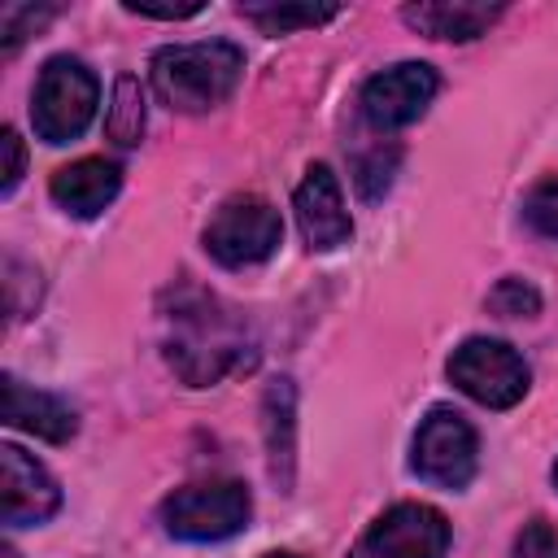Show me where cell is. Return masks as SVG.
<instances>
[{
  "label": "cell",
  "mask_w": 558,
  "mask_h": 558,
  "mask_svg": "<svg viewBox=\"0 0 558 558\" xmlns=\"http://www.w3.org/2000/svg\"><path fill=\"white\" fill-rule=\"evenodd\" d=\"M166 362L192 388L218 384L227 371L253 366V344L244 323L209 292L183 288L174 310H166Z\"/></svg>",
  "instance_id": "1"
},
{
  "label": "cell",
  "mask_w": 558,
  "mask_h": 558,
  "mask_svg": "<svg viewBox=\"0 0 558 558\" xmlns=\"http://www.w3.org/2000/svg\"><path fill=\"white\" fill-rule=\"evenodd\" d=\"M244 74V52L227 39L170 44L153 57V92L179 113H205L222 105Z\"/></svg>",
  "instance_id": "2"
},
{
  "label": "cell",
  "mask_w": 558,
  "mask_h": 558,
  "mask_svg": "<svg viewBox=\"0 0 558 558\" xmlns=\"http://www.w3.org/2000/svg\"><path fill=\"white\" fill-rule=\"evenodd\" d=\"M100 83L78 57H52L44 61L35 78V100H31V122L44 144H70L78 140L92 118H96Z\"/></svg>",
  "instance_id": "3"
},
{
  "label": "cell",
  "mask_w": 558,
  "mask_h": 558,
  "mask_svg": "<svg viewBox=\"0 0 558 558\" xmlns=\"http://www.w3.org/2000/svg\"><path fill=\"white\" fill-rule=\"evenodd\" d=\"M253 514V497L240 480H205L183 484L161 501V523L179 541H227L235 536Z\"/></svg>",
  "instance_id": "4"
},
{
  "label": "cell",
  "mask_w": 558,
  "mask_h": 558,
  "mask_svg": "<svg viewBox=\"0 0 558 558\" xmlns=\"http://www.w3.org/2000/svg\"><path fill=\"white\" fill-rule=\"evenodd\" d=\"M283 240V218L266 196H231L214 209L209 227H205V253L227 266V270H244L266 262Z\"/></svg>",
  "instance_id": "5"
},
{
  "label": "cell",
  "mask_w": 558,
  "mask_h": 558,
  "mask_svg": "<svg viewBox=\"0 0 558 558\" xmlns=\"http://www.w3.org/2000/svg\"><path fill=\"white\" fill-rule=\"evenodd\" d=\"M449 379L480 405L488 410H510L523 401L532 371L527 362L514 353V344L506 340H488V336H471L449 353Z\"/></svg>",
  "instance_id": "6"
},
{
  "label": "cell",
  "mask_w": 558,
  "mask_h": 558,
  "mask_svg": "<svg viewBox=\"0 0 558 558\" xmlns=\"http://www.w3.org/2000/svg\"><path fill=\"white\" fill-rule=\"evenodd\" d=\"M410 466L427 484H436V488H449V493L453 488H466L471 475H475V466H480L475 427L458 410L436 405L418 423V432H414V458H410Z\"/></svg>",
  "instance_id": "7"
},
{
  "label": "cell",
  "mask_w": 558,
  "mask_h": 558,
  "mask_svg": "<svg viewBox=\"0 0 558 558\" xmlns=\"http://www.w3.org/2000/svg\"><path fill=\"white\" fill-rule=\"evenodd\" d=\"M445 549H449V519L432 506L401 501L362 532L349 558H445Z\"/></svg>",
  "instance_id": "8"
},
{
  "label": "cell",
  "mask_w": 558,
  "mask_h": 558,
  "mask_svg": "<svg viewBox=\"0 0 558 558\" xmlns=\"http://www.w3.org/2000/svg\"><path fill=\"white\" fill-rule=\"evenodd\" d=\"M436 70L423 61H397L379 74L366 78L362 87V118L375 131H401L410 122H418L427 113V105L436 100Z\"/></svg>",
  "instance_id": "9"
},
{
  "label": "cell",
  "mask_w": 558,
  "mask_h": 558,
  "mask_svg": "<svg viewBox=\"0 0 558 558\" xmlns=\"http://www.w3.org/2000/svg\"><path fill=\"white\" fill-rule=\"evenodd\" d=\"M61 506L57 480L17 445H0V519L9 527H35Z\"/></svg>",
  "instance_id": "10"
},
{
  "label": "cell",
  "mask_w": 558,
  "mask_h": 558,
  "mask_svg": "<svg viewBox=\"0 0 558 558\" xmlns=\"http://www.w3.org/2000/svg\"><path fill=\"white\" fill-rule=\"evenodd\" d=\"M292 209H296V222H301V235H305L310 248L331 253V248L349 244L353 218H349V209H344L340 183H336V174H331L327 161H314V166L305 170V179L296 183Z\"/></svg>",
  "instance_id": "11"
},
{
  "label": "cell",
  "mask_w": 558,
  "mask_h": 558,
  "mask_svg": "<svg viewBox=\"0 0 558 558\" xmlns=\"http://www.w3.org/2000/svg\"><path fill=\"white\" fill-rule=\"evenodd\" d=\"M118 187H122V170L105 157H78L52 170V183H48L52 201L74 218H96L118 196Z\"/></svg>",
  "instance_id": "12"
},
{
  "label": "cell",
  "mask_w": 558,
  "mask_h": 558,
  "mask_svg": "<svg viewBox=\"0 0 558 558\" xmlns=\"http://www.w3.org/2000/svg\"><path fill=\"white\" fill-rule=\"evenodd\" d=\"M0 384H4V423L9 427H22V432L52 440V445H65L78 432V414L61 397L26 388L17 375H4Z\"/></svg>",
  "instance_id": "13"
},
{
  "label": "cell",
  "mask_w": 558,
  "mask_h": 558,
  "mask_svg": "<svg viewBox=\"0 0 558 558\" xmlns=\"http://www.w3.org/2000/svg\"><path fill=\"white\" fill-rule=\"evenodd\" d=\"M401 17H405L418 35H432V39H458V44H466V39L484 35V31L501 17V4H471V0L449 4V0H427V4H405V9H401Z\"/></svg>",
  "instance_id": "14"
},
{
  "label": "cell",
  "mask_w": 558,
  "mask_h": 558,
  "mask_svg": "<svg viewBox=\"0 0 558 558\" xmlns=\"http://www.w3.org/2000/svg\"><path fill=\"white\" fill-rule=\"evenodd\" d=\"M105 135L122 148H135L144 140V92L131 74H118V83H113V100H109V113H105Z\"/></svg>",
  "instance_id": "15"
},
{
  "label": "cell",
  "mask_w": 558,
  "mask_h": 558,
  "mask_svg": "<svg viewBox=\"0 0 558 558\" xmlns=\"http://www.w3.org/2000/svg\"><path fill=\"white\" fill-rule=\"evenodd\" d=\"M244 22H253L262 35H288L296 26H318L340 13V4H240Z\"/></svg>",
  "instance_id": "16"
},
{
  "label": "cell",
  "mask_w": 558,
  "mask_h": 558,
  "mask_svg": "<svg viewBox=\"0 0 558 558\" xmlns=\"http://www.w3.org/2000/svg\"><path fill=\"white\" fill-rule=\"evenodd\" d=\"M488 310H493L497 318H532V314L541 310V292H536L527 279L506 275V279L488 292Z\"/></svg>",
  "instance_id": "17"
},
{
  "label": "cell",
  "mask_w": 558,
  "mask_h": 558,
  "mask_svg": "<svg viewBox=\"0 0 558 558\" xmlns=\"http://www.w3.org/2000/svg\"><path fill=\"white\" fill-rule=\"evenodd\" d=\"M397 161H401V153H397V148H375V153L357 157V174H353L357 192H362L366 201H379V196H384V192L392 187Z\"/></svg>",
  "instance_id": "18"
},
{
  "label": "cell",
  "mask_w": 558,
  "mask_h": 558,
  "mask_svg": "<svg viewBox=\"0 0 558 558\" xmlns=\"http://www.w3.org/2000/svg\"><path fill=\"white\" fill-rule=\"evenodd\" d=\"M523 218H527V227H532L536 235L558 240V174L541 179V183L527 192V201H523Z\"/></svg>",
  "instance_id": "19"
},
{
  "label": "cell",
  "mask_w": 558,
  "mask_h": 558,
  "mask_svg": "<svg viewBox=\"0 0 558 558\" xmlns=\"http://www.w3.org/2000/svg\"><path fill=\"white\" fill-rule=\"evenodd\" d=\"M52 13H57L52 4H39V9H35V4H9V9L0 13V35H4V52H13V48H17V44H22V39H26L31 31H39V26H44V22L52 17Z\"/></svg>",
  "instance_id": "20"
},
{
  "label": "cell",
  "mask_w": 558,
  "mask_h": 558,
  "mask_svg": "<svg viewBox=\"0 0 558 558\" xmlns=\"http://www.w3.org/2000/svg\"><path fill=\"white\" fill-rule=\"evenodd\" d=\"M510 558H558V527L545 519H527L510 545Z\"/></svg>",
  "instance_id": "21"
},
{
  "label": "cell",
  "mask_w": 558,
  "mask_h": 558,
  "mask_svg": "<svg viewBox=\"0 0 558 558\" xmlns=\"http://www.w3.org/2000/svg\"><path fill=\"white\" fill-rule=\"evenodd\" d=\"M0 148H4V179H0V192L9 196V192L17 187V179H22L26 148H22V140H17V131H13V126H4V131H0Z\"/></svg>",
  "instance_id": "22"
},
{
  "label": "cell",
  "mask_w": 558,
  "mask_h": 558,
  "mask_svg": "<svg viewBox=\"0 0 558 558\" xmlns=\"http://www.w3.org/2000/svg\"><path fill=\"white\" fill-rule=\"evenodd\" d=\"M122 9H126V13H140V17H166V22H174V17H192V13H201V0H196V4H148V0H122Z\"/></svg>",
  "instance_id": "23"
},
{
  "label": "cell",
  "mask_w": 558,
  "mask_h": 558,
  "mask_svg": "<svg viewBox=\"0 0 558 558\" xmlns=\"http://www.w3.org/2000/svg\"><path fill=\"white\" fill-rule=\"evenodd\" d=\"M262 558H301V554H288V549H279V554H262Z\"/></svg>",
  "instance_id": "24"
},
{
  "label": "cell",
  "mask_w": 558,
  "mask_h": 558,
  "mask_svg": "<svg viewBox=\"0 0 558 558\" xmlns=\"http://www.w3.org/2000/svg\"><path fill=\"white\" fill-rule=\"evenodd\" d=\"M0 558H17V554H13V549H9V545H0Z\"/></svg>",
  "instance_id": "25"
},
{
  "label": "cell",
  "mask_w": 558,
  "mask_h": 558,
  "mask_svg": "<svg viewBox=\"0 0 558 558\" xmlns=\"http://www.w3.org/2000/svg\"><path fill=\"white\" fill-rule=\"evenodd\" d=\"M554 484H558V462H554Z\"/></svg>",
  "instance_id": "26"
}]
</instances>
